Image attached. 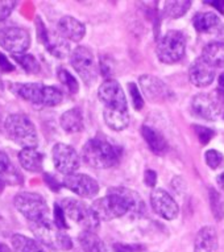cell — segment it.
I'll return each mask as SVG.
<instances>
[{"instance_id": "1", "label": "cell", "mask_w": 224, "mask_h": 252, "mask_svg": "<svg viewBox=\"0 0 224 252\" xmlns=\"http://www.w3.org/2000/svg\"><path fill=\"white\" fill-rule=\"evenodd\" d=\"M91 207L100 220H112L128 214L140 215L145 210L141 197L127 188H112L106 197L94 201Z\"/></svg>"}, {"instance_id": "2", "label": "cell", "mask_w": 224, "mask_h": 252, "mask_svg": "<svg viewBox=\"0 0 224 252\" xmlns=\"http://www.w3.org/2000/svg\"><path fill=\"white\" fill-rule=\"evenodd\" d=\"M82 157L84 162L91 168L107 169L119 162L121 157V148L111 144L102 137H94L83 145Z\"/></svg>"}, {"instance_id": "3", "label": "cell", "mask_w": 224, "mask_h": 252, "mask_svg": "<svg viewBox=\"0 0 224 252\" xmlns=\"http://www.w3.org/2000/svg\"><path fill=\"white\" fill-rule=\"evenodd\" d=\"M12 90L16 95L40 107H56L63 99L59 89L42 83H15Z\"/></svg>"}, {"instance_id": "4", "label": "cell", "mask_w": 224, "mask_h": 252, "mask_svg": "<svg viewBox=\"0 0 224 252\" xmlns=\"http://www.w3.org/2000/svg\"><path fill=\"white\" fill-rule=\"evenodd\" d=\"M4 129L8 139L24 148H36L38 136L33 122L24 114H12L7 116Z\"/></svg>"}, {"instance_id": "5", "label": "cell", "mask_w": 224, "mask_h": 252, "mask_svg": "<svg viewBox=\"0 0 224 252\" xmlns=\"http://www.w3.org/2000/svg\"><path fill=\"white\" fill-rule=\"evenodd\" d=\"M15 207L28 219L29 224L50 222L49 206L44 197L33 191H21L15 195Z\"/></svg>"}, {"instance_id": "6", "label": "cell", "mask_w": 224, "mask_h": 252, "mask_svg": "<svg viewBox=\"0 0 224 252\" xmlns=\"http://www.w3.org/2000/svg\"><path fill=\"white\" fill-rule=\"evenodd\" d=\"M58 203L63 209L67 218L79 224L83 230L94 231L99 227L100 219L98 218L91 206H87L84 202L75 198H63Z\"/></svg>"}, {"instance_id": "7", "label": "cell", "mask_w": 224, "mask_h": 252, "mask_svg": "<svg viewBox=\"0 0 224 252\" xmlns=\"http://www.w3.org/2000/svg\"><path fill=\"white\" fill-rule=\"evenodd\" d=\"M186 52V40L178 31H169L160 38L156 48L157 58L162 63H175L182 60Z\"/></svg>"}, {"instance_id": "8", "label": "cell", "mask_w": 224, "mask_h": 252, "mask_svg": "<svg viewBox=\"0 0 224 252\" xmlns=\"http://www.w3.org/2000/svg\"><path fill=\"white\" fill-rule=\"evenodd\" d=\"M70 63L86 83H92L98 77V67L94 54L86 46H78L70 53Z\"/></svg>"}, {"instance_id": "9", "label": "cell", "mask_w": 224, "mask_h": 252, "mask_svg": "<svg viewBox=\"0 0 224 252\" xmlns=\"http://www.w3.org/2000/svg\"><path fill=\"white\" fill-rule=\"evenodd\" d=\"M0 46L15 54H24L30 46L29 32L20 27L0 28Z\"/></svg>"}, {"instance_id": "10", "label": "cell", "mask_w": 224, "mask_h": 252, "mask_svg": "<svg viewBox=\"0 0 224 252\" xmlns=\"http://www.w3.org/2000/svg\"><path fill=\"white\" fill-rule=\"evenodd\" d=\"M98 98L104 104V110H120L128 111V103L120 83L107 79L98 89Z\"/></svg>"}, {"instance_id": "11", "label": "cell", "mask_w": 224, "mask_h": 252, "mask_svg": "<svg viewBox=\"0 0 224 252\" xmlns=\"http://www.w3.org/2000/svg\"><path fill=\"white\" fill-rule=\"evenodd\" d=\"M191 111L204 120H216L223 114V103L218 94L202 93L191 100Z\"/></svg>"}, {"instance_id": "12", "label": "cell", "mask_w": 224, "mask_h": 252, "mask_svg": "<svg viewBox=\"0 0 224 252\" xmlns=\"http://www.w3.org/2000/svg\"><path fill=\"white\" fill-rule=\"evenodd\" d=\"M139 85L141 87L142 94L146 99L154 103H164L168 100L174 99V93L164 81L157 77L144 74L139 78Z\"/></svg>"}, {"instance_id": "13", "label": "cell", "mask_w": 224, "mask_h": 252, "mask_svg": "<svg viewBox=\"0 0 224 252\" xmlns=\"http://www.w3.org/2000/svg\"><path fill=\"white\" fill-rule=\"evenodd\" d=\"M52 157L56 169L65 176L74 174L81 165L77 151L71 145L65 143H57L54 145L52 149Z\"/></svg>"}, {"instance_id": "14", "label": "cell", "mask_w": 224, "mask_h": 252, "mask_svg": "<svg viewBox=\"0 0 224 252\" xmlns=\"http://www.w3.org/2000/svg\"><path fill=\"white\" fill-rule=\"evenodd\" d=\"M37 36L40 41L45 45L48 52L53 54L54 57L65 58L70 53V46H69L66 40L58 32L57 33L49 32L40 17H37Z\"/></svg>"}, {"instance_id": "15", "label": "cell", "mask_w": 224, "mask_h": 252, "mask_svg": "<svg viewBox=\"0 0 224 252\" xmlns=\"http://www.w3.org/2000/svg\"><path fill=\"white\" fill-rule=\"evenodd\" d=\"M63 185L82 198H92L99 193V184L92 177L83 173L69 174L63 178Z\"/></svg>"}, {"instance_id": "16", "label": "cell", "mask_w": 224, "mask_h": 252, "mask_svg": "<svg viewBox=\"0 0 224 252\" xmlns=\"http://www.w3.org/2000/svg\"><path fill=\"white\" fill-rule=\"evenodd\" d=\"M150 205L156 214L168 220H173L179 214L178 203L164 189H153L150 194Z\"/></svg>"}, {"instance_id": "17", "label": "cell", "mask_w": 224, "mask_h": 252, "mask_svg": "<svg viewBox=\"0 0 224 252\" xmlns=\"http://www.w3.org/2000/svg\"><path fill=\"white\" fill-rule=\"evenodd\" d=\"M190 82L196 87H207L210 86L215 78V71L211 65H208L203 58H196L189 70Z\"/></svg>"}, {"instance_id": "18", "label": "cell", "mask_w": 224, "mask_h": 252, "mask_svg": "<svg viewBox=\"0 0 224 252\" xmlns=\"http://www.w3.org/2000/svg\"><path fill=\"white\" fill-rule=\"evenodd\" d=\"M57 32L66 40L78 42L84 37L86 27L81 21L77 20L75 17L63 16L57 23Z\"/></svg>"}, {"instance_id": "19", "label": "cell", "mask_w": 224, "mask_h": 252, "mask_svg": "<svg viewBox=\"0 0 224 252\" xmlns=\"http://www.w3.org/2000/svg\"><path fill=\"white\" fill-rule=\"evenodd\" d=\"M195 252H218V234L211 226H204L198 231L194 244Z\"/></svg>"}, {"instance_id": "20", "label": "cell", "mask_w": 224, "mask_h": 252, "mask_svg": "<svg viewBox=\"0 0 224 252\" xmlns=\"http://www.w3.org/2000/svg\"><path fill=\"white\" fill-rule=\"evenodd\" d=\"M141 135L144 137V140L146 141V144L149 147V149L156 155H164L168 152L169 149V144L164 137L161 132H158L157 129H154L153 127L149 126H142L141 127Z\"/></svg>"}, {"instance_id": "21", "label": "cell", "mask_w": 224, "mask_h": 252, "mask_svg": "<svg viewBox=\"0 0 224 252\" xmlns=\"http://www.w3.org/2000/svg\"><path fill=\"white\" fill-rule=\"evenodd\" d=\"M19 162L25 170L37 173L44 166V155L36 148H24L19 153Z\"/></svg>"}, {"instance_id": "22", "label": "cell", "mask_w": 224, "mask_h": 252, "mask_svg": "<svg viewBox=\"0 0 224 252\" xmlns=\"http://www.w3.org/2000/svg\"><path fill=\"white\" fill-rule=\"evenodd\" d=\"M61 127H62L66 132L69 133H77L81 132L84 127L83 123V115L82 111L79 108H70L62 114L61 119H59Z\"/></svg>"}, {"instance_id": "23", "label": "cell", "mask_w": 224, "mask_h": 252, "mask_svg": "<svg viewBox=\"0 0 224 252\" xmlns=\"http://www.w3.org/2000/svg\"><path fill=\"white\" fill-rule=\"evenodd\" d=\"M202 58L212 67H224V42H211L204 46Z\"/></svg>"}, {"instance_id": "24", "label": "cell", "mask_w": 224, "mask_h": 252, "mask_svg": "<svg viewBox=\"0 0 224 252\" xmlns=\"http://www.w3.org/2000/svg\"><path fill=\"white\" fill-rule=\"evenodd\" d=\"M193 25L200 33H208L219 27L220 19L214 12H199L193 19Z\"/></svg>"}, {"instance_id": "25", "label": "cell", "mask_w": 224, "mask_h": 252, "mask_svg": "<svg viewBox=\"0 0 224 252\" xmlns=\"http://www.w3.org/2000/svg\"><path fill=\"white\" fill-rule=\"evenodd\" d=\"M78 242L83 252H108L103 240L94 231H82L78 236Z\"/></svg>"}, {"instance_id": "26", "label": "cell", "mask_w": 224, "mask_h": 252, "mask_svg": "<svg viewBox=\"0 0 224 252\" xmlns=\"http://www.w3.org/2000/svg\"><path fill=\"white\" fill-rule=\"evenodd\" d=\"M104 122L113 131H123L128 127L129 112L120 110H104Z\"/></svg>"}, {"instance_id": "27", "label": "cell", "mask_w": 224, "mask_h": 252, "mask_svg": "<svg viewBox=\"0 0 224 252\" xmlns=\"http://www.w3.org/2000/svg\"><path fill=\"white\" fill-rule=\"evenodd\" d=\"M0 181L8 182V184H20L21 176L19 174L12 161L9 160L8 155L0 149Z\"/></svg>"}, {"instance_id": "28", "label": "cell", "mask_w": 224, "mask_h": 252, "mask_svg": "<svg viewBox=\"0 0 224 252\" xmlns=\"http://www.w3.org/2000/svg\"><path fill=\"white\" fill-rule=\"evenodd\" d=\"M12 246L16 252H46L37 240L30 239L28 236L15 234L12 235Z\"/></svg>"}, {"instance_id": "29", "label": "cell", "mask_w": 224, "mask_h": 252, "mask_svg": "<svg viewBox=\"0 0 224 252\" xmlns=\"http://www.w3.org/2000/svg\"><path fill=\"white\" fill-rule=\"evenodd\" d=\"M165 15L170 19H178V17L183 16L185 13L189 11L191 7V1L187 0H181V1H165Z\"/></svg>"}, {"instance_id": "30", "label": "cell", "mask_w": 224, "mask_h": 252, "mask_svg": "<svg viewBox=\"0 0 224 252\" xmlns=\"http://www.w3.org/2000/svg\"><path fill=\"white\" fill-rule=\"evenodd\" d=\"M13 60H16V62L20 65L23 69H24L27 73H29V74H37L40 73V63L36 60L34 56L32 54H15L13 56Z\"/></svg>"}, {"instance_id": "31", "label": "cell", "mask_w": 224, "mask_h": 252, "mask_svg": "<svg viewBox=\"0 0 224 252\" xmlns=\"http://www.w3.org/2000/svg\"><path fill=\"white\" fill-rule=\"evenodd\" d=\"M210 194V206H211L212 215L215 217L216 220H222L224 218V201L222 195L215 189H210L208 190Z\"/></svg>"}, {"instance_id": "32", "label": "cell", "mask_w": 224, "mask_h": 252, "mask_svg": "<svg viewBox=\"0 0 224 252\" xmlns=\"http://www.w3.org/2000/svg\"><path fill=\"white\" fill-rule=\"evenodd\" d=\"M58 79L61 81L63 86L66 87L67 90L70 94H77L79 90V85H78V81L75 79V77L71 73L66 70V69H58Z\"/></svg>"}, {"instance_id": "33", "label": "cell", "mask_w": 224, "mask_h": 252, "mask_svg": "<svg viewBox=\"0 0 224 252\" xmlns=\"http://www.w3.org/2000/svg\"><path fill=\"white\" fill-rule=\"evenodd\" d=\"M66 214H65V211L61 206H59V203L57 202L54 205V219H53V223L56 227L58 228V230H67L69 228V224L66 222Z\"/></svg>"}, {"instance_id": "34", "label": "cell", "mask_w": 224, "mask_h": 252, "mask_svg": "<svg viewBox=\"0 0 224 252\" xmlns=\"http://www.w3.org/2000/svg\"><path fill=\"white\" fill-rule=\"evenodd\" d=\"M204 160H206V164L211 169H216L223 162V155L218 152V151H215V149H210V151L204 153Z\"/></svg>"}, {"instance_id": "35", "label": "cell", "mask_w": 224, "mask_h": 252, "mask_svg": "<svg viewBox=\"0 0 224 252\" xmlns=\"http://www.w3.org/2000/svg\"><path fill=\"white\" fill-rule=\"evenodd\" d=\"M129 89V95L132 98V103L133 107L136 108V110H141L142 106H144V100H142V96L140 94V91H139V87L136 86V83L131 82L128 85Z\"/></svg>"}, {"instance_id": "36", "label": "cell", "mask_w": 224, "mask_h": 252, "mask_svg": "<svg viewBox=\"0 0 224 252\" xmlns=\"http://www.w3.org/2000/svg\"><path fill=\"white\" fill-rule=\"evenodd\" d=\"M194 131L198 139H199V141L203 145L207 144L208 141L214 137V131L207 128V127H203V126H194Z\"/></svg>"}, {"instance_id": "37", "label": "cell", "mask_w": 224, "mask_h": 252, "mask_svg": "<svg viewBox=\"0 0 224 252\" xmlns=\"http://www.w3.org/2000/svg\"><path fill=\"white\" fill-rule=\"evenodd\" d=\"M16 7V1H0V21L5 20Z\"/></svg>"}, {"instance_id": "38", "label": "cell", "mask_w": 224, "mask_h": 252, "mask_svg": "<svg viewBox=\"0 0 224 252\" xmlns=\"http://www.w3.org/2000/svg\"><path fill=\"white\" fill-rule=\"evenodd\" d=\"M113 252H140L139 246H133V244H123V243H115L112 246Z\"/></svg>"}, {"instance_id": "39", "label": "cell", "mask_w": 224, "mask_h": 252, "mask_svg": "<svg viewBox=\"0 0 224 252\" xmlns=\"http://www.w3.org/2000/svg\"><path fill=\"white\" fill-rule=\"evenodd\" d=\"M13 70H15V66L11 63V61L5 57L4 54L0 53V71L1 73H11Z\"/></svg>"}, {"instance_id": "40", "label": "cell", "mask_w": 224, "mask_h": 252, "mask_svg": "<svg viewBox=\"0 0 224 252\" xmlns=\"http://www.w3.org/2000/svg\"><path fill=\"white\" fill-rule=\"evenodd\" d=\"M144 181L149 188H154L156 186V182H157V174L153 170H146L145 174H144Z\"/></svg>"}, {"instance_id": "41", "label": "cell", "mask_w": 224, "mask_h": 252, "mask_svg": "<svg viewBox=\"0 0 224 252\" xmlns=\"http://www.w3.org/2000/svg\"><path fill=\"white\" fill-rule=\"evenodd\" d=\"M206 4L212 5V7H215L219 12H222L224 15V0H212V1H204Z\"/></svg>"}, {"instance_id": "42", "label": "cell", "mask_w": 224, "mask_h": 252, "mask_svg": "<svg viewBox=\"0 0 224 252\" xmlns=\"http://www.w3.org/2000/svg\"><path fill=\"white\" fill-rule=\"evenodd\" d=\"M44 178H45V181L49 184L50 188H52L53 190H58L59 184H57V182H56V180H54L53 176H50V174H45V177Z\"/></svg>"}, {"instance_id": "43", "label": "cell", "mask_w": 224, "mask_h": 252, "mask_svg": "<svg viewBox=\"0 0 224 252\" xmlns=\"http://www.w3.org/2000/svg\"><path fill=\"white\" fill-rule=\"evenodd\" d=\"M218 93L224 95V73L223 74H220L219 77V89H218Z\"/></svg>"}, {"instance_id": "44", "label": "cell", "mask_w": 224, "mask_h": 252, "mask_svg": "<svg viewBox=\"0 0 224 252\" xmlns=\"http://www.w3.org/2000/svg\"><path fill=\"white\" fill-rule=\"evenodd\" d=\"M218 185H219L220 188L224 190V172L218 176Z\"/></svg>"}, {"instance_id": "45", "label": "cell", "mask_w": 224, "mask_h": 252, "mask_svg": "<svg viewBox=\"0 0 224 252\" xmlns=\"http://www.w3.org/2000/svg\"><path fill=\"white\" fill-rule=\"evenodd\" d=\"M0 252H11V250L5 244L0 243Z\"/></svg>"}, {"instance_id": "46", "label": "cell", "mask_w": 224, "mask_h": 252, "mask_svg": "<svg viewBox=\"0 0 224 252\" xmlns=\"http://www.w3.org/2000/svg\"><path fill=\"white\" fill-rule=\"evenodd\" d=\"M216 94L219 95V98L222 99V103H223V118H224V95H222V94H219L218 91H216Z\"/></svg>"}, {"instance_id": "47", "label": "cell", "mask_w": 224, "mask_h": 252, "mask_svg": "<svg viewBox=\"0 0 224 252\" xmlns=\"http://www.w3.org/2000/svg\"><path fill=\"white\" fill-rule=\"evenodd\" d=\"M219 34H220V37H222V38H224V24L222 25V28H220V32H219Z\"/></svg>"}]
</instances>
